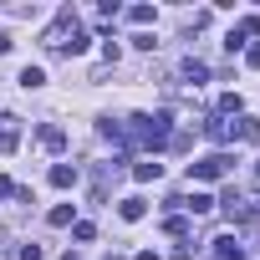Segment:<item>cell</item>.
Segmentation results:
<instances>
[{
	"label": "cell",
	"mask_w": 260,
	"mask_h": 260,
	"mask_svg": "<svg viewBox=\"0 0 260 260\" xmlns=\"http://www.w3.org/2000/svg\"><path fill=\"white\" fill-rule=\"evenodd\" d=\"M122 143L148 148V153L169 148V143H174V117H169V112H138V117H127V127H122Z\"/></svg>",
	"instance_id": "6da1fadb"
},
{
	"label": "cell",
	"mask_w": 260,
	"mask_h": 260,
	"mask_svg": "<svg viewBox=\"0 0 260 260\" xmlns=\"http://www.w3.org/2000/svg\"><path fill=\"white\" fill-rule=\"evenodd\" d=\"M46 51H61V56H82L87 51V31H82V21L72 16V11H61L51 26H46Z\"/></svg>",
	"instance_id": "7a4b0ae2"
},
{
	"label": "cell",
	"mask_w": 260,
	"mask_h": 260,
	"mask_svg": "<svg viewBox=\"0 0 260 260\" xmlns=\"http://www.w3.org/2000/svg\"><path fill=\"white\" fill-rule=\"evenodd\" d=\"M230 169H235V158H230V153H209V158H199V164H194V179H199V184H219Z\"/></svg>",
	"instance_id": "3957f363"
},
{
	"label": "cell",
	"mask_w": 260,
	"mask_h": 260,
	"mask_svg": "<svg viewBox=\"0 0 260 260\" xmlns=\"http://www.w3.org/2000/svg\"><path fill=\"white\" fill-rule=\"evenodd\" d=\"M16 143H21V117L0 112V153H16Z\"/></svg>",
	"instance_id": "277c9868"
},
{
	"label": "cell",
	"mask_w": 260,
	"mask_h": 260,
	"mask_svg": "<svg viewBox=\"0 0 260 260\" xmlns=\"http://www.w3.org/2000/svg\"><path fill=\"white\" fill-rule=\"evenodd\" d=\"M117 214H122V219H127V224H138V219H143V214H148V199H138V194H127V199H122V204H117Z\"/></svg>",
	"instance_id": "5b68a950"
},
{
	"label": "cell",
	"mask_w": 260,
	"mask_h": 260,
	"mask_svg": "<svg viewBox=\"0 0 260 260\" xmlns=\"http://www.w3.org/2000/svg\"><path fill=\"white\" fill-rule=\"evenodd\" d=\"M179 77H184V82H194V87H204V82H209V67H204L199 56H189V61L179 67Z\"/></svg>",
	"instance_id": "8992f818"
},
{
	"label": "cell",
	"mask_w": 260,
	"mask_h": 260,
	"mask_svg": "<svg viewBox=\"0 0 260 260\" xmlns=\"http://www.w3.org/2000/svg\"><path fill=\"white\" fill-rule=\"evenodd\" d=\"M204 133H209L214 143H230V138H235V127H230V122H224V117L214 112V117H204Z\"/></svg>",
	"instance_id": "52a82bcc"
},
{
	"label": "cell",
	"mask_w": 260,
	"mask_h": 260,
	"mask_svg": "<svg viewBox=\"0 0 260 260\" xmlns=\"http://www.w3.org/2000/svg\"><path fill=\"white\" fill-rule=\"evenodd\" d=\"M214 260H245V255H240V240H235V235H219V240H214Z\"/></svg>",
	"instance_id": "ba28073f"
},
{
	"label": "cell",
	"mask_w": 260,
	"mask_h": 260,
	"mask_svg": "<svg viewBox=\"0 0 260 260\" xmlns=\"http://www.w3.org/2000/svg\"><path fill=\"white\" fill-rule=\"evenodd\" d=\"M26 92H36V87H46V67H21V77H16Z\"/></svg>",
	"instance_id": "9c48e42d"
},
{
	"label": "cell",
	"mask_w": 260,
	"mask_h": 260,
	"mask_svg": "<svg viewBox=\"0 0 260 260\" xmlns=\"http://www.w3.org/2000/svg\"><path fill=\"white\" fill-rule=\"evenodd\" d=\"M235 138H240V143H260V117H240Z\"/></svg>",
	"instance_id": "30bf717a"
},
{
	"label": "cell",
	"mask_w": 260,
	"mask_h": 260,
	"mask_svg": "<svg viewBox=\"0 0 260 260\" xmlns=\"http://www.w3.org/2000/svg\"><path fill=\"white\" fill-rule=\"evenodd\" d=\"M158 174H164V164H153V158H143V164H133V179H138V184H153Z\"/></svg>",
	"instance_id": "8fae6325"
},
{
	"label": "cell",
	"mask_w": 260,
	"mask_h": 260,
	"mask_svg": "<svg viewBox=\"0 0 260 260\" xmlns=\"http://www.w3.org/2000/svg\"><path fill=\"white\" fill-rule=\"evenodd\" d=\"M51 184H56V189H72V184H77V169H72V164H51Z\"/></svg>",
	"instance_id": "7c38bea8"
},
{
	"label": "cell",
	"mask_w": 260,
	"mask_h": 260,
	"mask_svg": "<svg viewBox=\"0 0 260 260\" xmlns=\"http://www.w3.org/2000/svg\"><path fill=\"white\" fill-rule=\"evenodd\" d=\"M41 148L61 153V148H67V133H61V127H41Z\"/></svg>",
	"instance_id": "4fadbf2b"
},
{
	"label": "cell",
	"mask_w": 260,
	"mask_h": 260,
	"mask_svg": "<svg viewBox=\"0 0 260 260\" xmlns=\"http://www.w3.org/2000/svg\"><path fill=\"white\" fill-rule=\"evenodd\" d=\"M240 107H245V102H240V92H224L214 112H219V117H240Z\"/></svg>",
	"instance_id": "5bb4252c"
},
{
	"label": "cell",
	"mask_w": 260,
	"mask_h": 260,
	"mask_svg": "<svg viewBox=\"0 0 260 260\" xmlns=\"http://www.w3.org/2000/svg\"><path fill=\"white\" fill-rule=\"evenodd\" d=\"M214 204H219V199H214V194H204V189H199L194 199H184V209H194V214H209Z\"/></svg>",
	"instance_id": "9a60e30c"
},
{
	"label": "cell",
	"mask_w": 260,
	"mask_h": 260,
	"mask_svg": "<svg viewBox=\"0 0 260 260\" xmlns=\"http://www.w3.org/2000/svg\"><path fill=\"white\" fill-rule=\"evenodd\" d=\"M164 230H169L174 240H184V235H189V219H184V214H174V219H164Z\"/></svg>",
	"instance_id": "2e32d148"
},
{
	"label": "cell",
	"mask_w": 260,
	"mask_h": 260,
	"mask_svg": "<svg viewBox=\"0 0 260 260\" xmlns=\"http://www.w3.org/2000/svg\"><path fill=\"white\" fill-rule=\"evenodd\" d=\"M72 235H77V240H97V224H92V219H72Z\"/></svg>",
	"instance_id": "e0dca14e"
},
{
	"label": "cell",
	"mask_w": 260,
	"mask_h": 260,
	"mask_svg": "<svg viewBox=\"0 0 260 260\" xmlns=\"http://www.w3.org/2000/svg\"><path fill=\"white\" fill-rule=\"evenodd\" d=\"M127 21H133V26H148V21H153V6H133V11H127Z\"/></svg>",
	"instance_id": "ac0fdd59"
},
{
	"label": "cell",
	"mask_w": 260,
	"mask_h": 260,
	"mask_svg": "<svg viewBox=\"0 0 260 260\" xmlns=\"http://www.w3.org/2000/svg\"><path fill=\"white\" fill-rule=\"evenodd\" d=\"M46 219H51V224H56V230H61V224H72V204H56V209H51V214H46Z\"/></svg>",
	"instance_id": "d6986e66"
},
{
	"label": "cell",
	"mask_w": 260,
	"mask_h": 260,
	"mask_svg": "<svg viewBox=\"0 0 260 260\" xmlns=\"http://www.w3.org/2000/svg\"><path fill=\"white\" fill-rule=\"evenodd\" d=\"M240 46H245V31H240V26H235V31H230V36H224V51H240Z\"/></svg>",
	"instance_id": "ffe728a7"
},
{
	"label": "cell",
	"mask_w": 260,
	"mask_h": 260,
	"mask_svg": "<svg viewBox=\"0 0 260 260\" xmlns=\"http://www.w3.org/2000/svg\"><path fill=\"white\" fill-rule=\"evenodd\" d=\"M245 61H250V67H260V41H250V46H245Z\"/></svg>",
	"instance_id": "44dd1931"
},
{
	"label": "cell",
	"mask_w": 260,
	"mask_h": 260,
	"mask_svg": "<svg viewBox=\"0 0 260 260\" xmlns=\"http://www.w3.org/2000/svg\"><path fill=\"white\" fill-rule=\"evenodd\" d=\"M11 194H16V184H11L6 174H0V199H11Z\"/></svg>",
	"instance_id": "7402d4cb"
},
{
	"label": "cell",
	"mask_w": 260,
	"mask_h": 260,
	"mask_svg": "<svg viewBox=\"0 0 260 260\" xmlns=\"http://www.w3.org/2000/svg\"><path fill=\"white\" fill-rule=\"evenodd\" d=\"M133 260H164V255H158V250H138Z\"/></svg>",
	"instance_id": "603a6c76"
},
{
	"label": "cell",
	"mask_w": 260,
	"mask_h": 260,
	"mask_svg": "<svg viewBox=\"0 0 260 260\" xmlns=\"http://www.w3.org/2000/svg\"><path fill=\"white\" fill-rule=\"evenodd\" d=\"M11 46H16V41H11V36H6V31H0V56H6V51H11Z\"/></svg>",
	"instance_id": "cb8c5ba5"
},
{
	"label": "cell",
	"mask_w": 260,
	"mask_h": 260,
	"mask_svg": "<svg viewBox=\"0 0 260 260\" xmlns=\"http://www.w3.org/2000/svg\"><path fill=\"white\" fill-rule=\"evenodd\" d=\"M255 179H260V158H255Z\"/></svg>",
	"instance_id": "d4e9b609"
}]
</instances>
